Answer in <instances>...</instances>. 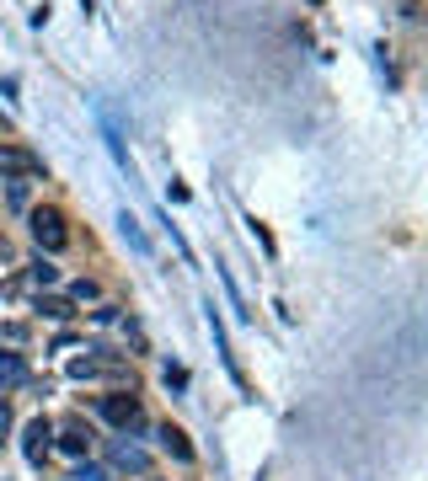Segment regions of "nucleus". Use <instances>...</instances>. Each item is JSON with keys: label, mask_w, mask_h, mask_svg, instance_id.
<instances>
[{"label": "nucleus", "mask_w": 428, "mask_h": 481, "mask_svg": "<svg viewBox=\"0 0 428 481\" xmlns=\"http://www.w3.org/2000/svg\"><path fill=\"white\" fill-rule=\"evenodd\" d=\"M27 225H33V240H38L43 251H60V246H64V214H60V209H33V220H27Z\"/></svg>", "instance_id": "nucleus-1"}, {"label": "nucleus", "mask_w": 428, "mask_h": 481, "mask_svg": "<svg viewBox=\"0 0 428 481\" xmlns=\"http://www.w3.org/2000/svg\"><path fill=\"white\" fill-rule=\"evenodd\" d=\"M43 161L27 145H0V177H38Z\"/></svg>", "instance_id": "nucleus-2"}, {"label": "nucleus", "mask_w": 428, "mask_h": 481, "mask_svg": "<svg viewBox=\"0 0 428 481\" xmlns=\"http://www.w3.org/2000/svg\"><path fill=\"white\" fill-rule=\"evenodd\" d=\"M97 412L113 422V428H139V401H134V396H123V391L102 396V407H97Z\"/></svg>", "instance_id": "nucleus-3"}, {"label": "nucleus", "mask_w": 428, "mask_h": 481, "mask_svg": "<svg viewBox=\"0 0 428 481\" xmlns=\"http://www.w3.org/2000/svg\"><path fill=\"white\" fill-rule=\"evenodd\" d=\"M49 439H54L49 418H33L27 428H22V455H27L33 466H43V455H49Z\"/></svg>", "instance_id": "nucleus-4"}, {"label": "nucleus", "mask_w": 428, "mask_h": 481, "mask_svg": "<svg viewBox=\"0 0 428 481\" xmlns=\"http://www.w3.org/2000/svg\"><path fill=\"white\" fill-rule=\"evenodd\" d=\"M108 460H113L119 471H134V476H145V471H150V455H145L139 444H113V449H108Z\"/></svg>", "instance_id": "nucleus-5"}, {"label": "nucleus", "mask_w": 428, "mask_h": 481, "mask_svg": "<svg viewBox=\"0 0 428 481\" xmlns=\"http://www.w3.org/2000/svg\"><path fill=\"white\" fill-rule=\"evenodd\" d=\"M16 385H27V359L0 348V391H16Z\"/></svg>", "instance_id": "nucleus-6"}, {"label": "nucleus", "mask_w": 428, "mask_h": 481, "mask_svg": "<svg viewBox=\"0 0 428 481\" xmlns=\"http://www.w3.org/2000/svg\"><path fill=\"white\" fill-rule=\"evenodd\" d=\"M161 449H166V455H177V460H193V444H187V433H183V428H172V422L161 428Z\"/></svg>", "instance_id": "nucleus-7"}, {"label": "nucleus", "mask_w": 428, "mask_h": 481, "mask_svg": "<svg viewBox=\"0 0 428 481\" xmlns=\"http://www.w3.org/2000/svg\"><path fill=\"white\" fill-rule=\"evenodd\" d=\"M60 449L64 455H86V449H91V433H86V428H64Z\"/></svg>", "instance_id": "nucleus-8"}, {"label": "nucleus", "mask_w": 428, "mask_h": 481, "mask_svg": "<svg viewBox=\"0 0 428 481\" xmlns=\"http://www.w3.org/2000/svg\"><path fill=\"white\" fill-rule=\"evenodd\" d=\"M22 284H33V289H43V284H54V268H49V262H33V268H27V278H16L11 289H22Z\"/></svg>", "instance_id": "nucleus-9"}, {"label": "nucleus", "mask_w": 428, "mask_h": 481, "mask_svg": "<svg viewBox=\"0 0 428 481\" xmlns=\"http://www.w3.org/2000/svg\"><path fill=\"white\" fill-rule=\"evenodd\" d=\"M38 310H43L49 321H70V316H75V310H70V300H54V295H43V300H38Z\"/></svg>", "instance_id": "nucleus-10"}, {"label": "nucleus", "mask_w": 428, "mask_h": 481, "mask_svg": "<svg viewBox=\"0 0 428 481\" xmlns=\"http://www.w3.org/2000/svg\"><path fill=\"white\" fill-rule=\"evenodd\" d=\"M119 225H123V240H128L134 251H150V240H145V231H139V225H134L128 214H119Z\"/></svg>", "instance_id": "nucleus-11"}, {"label": "nucleus", "mask_w": 428, "mask_h": 481, "mask_svg": "<svg viewBox=\"0 0 428 481\" xmlns=\"http://www.w3.org/2000/svg\"><path fill=\"white\" fill-rule=\"evenodd\" d=\"M70 374H75V380H86V374H97V359H75V363H70Z\"/></svg>", "instance_id": "nucleus-12"}, {"label": "nucleus", "mask_w": 428, "mask_h": 481, "mask_svg": "<svg viewBox=\"0 0 428 481\" xmlns=\"http://www.w3.org/2000/svg\"><path fill=\"white\" fill-rule=\"evenodd\" d=\"M75 481H108V471H102V466H81V471H75Z\"/></svg>", "instance_id": "nucleus-13"}, {"label": "nucleus", "mask_w": 428, "mask_h": 481, "mask_svg": "<svg viewBox=\"0 0 428 481\" xmlns=\"http://www.w3.org/2000/svg\"><path fill=\"white\" fill-rule=\"evenodd\" d=\"M5 433H11V407L0 401V439H5Z\"/></svg>", "instance_id": "nucleus-14"}]
</instances>
